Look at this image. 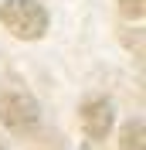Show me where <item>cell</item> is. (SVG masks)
<instances>
[{
	"instance_id": "cell-3",
	"label": "cell",
	"mask_w": 146,
	"mask_h": 150,
	"mask_svg": "<svg viewBox=\"0 0 146 150\" xmlns=\"http://www.w3.org/2000/svg\"><path fill=\"white\" fill-rule=\"evenodd\" d=\"M82 130L88 140H105L112 130V103L102 96H92L82 103Z\"/></svg>"
},
{
	"instance_id": "cell-6",
	"label": "cell",
	"mask_w": 146,
	"mask_h": 150,
	"mask_svg": "<svg viewBox=\"0 0 146 150\" xmlns=\"http://www.w3.org/2000/svg\"><path fill=\"white\" fill-rule=\"evenodd\" d=\"M0 150H7V147H4V143H0Z\"/></svg>"
},
{
	"instance_id": "cell-1",
	"label": "cell",
	"mask_w": 146,
	"mask_h": 150,
	"mask_svg": "<svg viewBox=\"0 0 146 150\" xmlns=\"http://www.w3.org/2000/svg\"><path fill=\"white\" fill-rule=\"evenodd\" d=\"M0 123L14 133H31L41 123V109H37V99L20 89L14 82L0 85Z\"/></svg>"
},
{
	"instance_id": "cell-2",
	"label": "cell",
	"mask_w": 146,
	"mask_h": 150,
	"mask_svg": "<svg viewBox=\"0 0 146 150\" xmlns=\"http://www.w3.org/2000/svg\"><path fill=\"white\" fill-rule=\"evenodd\" d=\"M0 24L14 38L37 41L48 31V10L37 0H4L0 4Z\"/></svg>"
},
{
	"instance_id": "cell-5",
	"label": "cell",
	"mask_w": 146,
	"mask_h": 150,
	"mask_svg": "<svg viewBox=\"0 0 146 150\" xmlns=\"http://www.w3.org/2000/svg\"><path fill=\"white\" fill-rule=\"evenodd\" d=\"M146 10V0H119V14L126 21H139Z\"/></svg>"
},
{
	"instance_id": "cell-4",
	"label": "cell",
	"mask_w": 146,
	"mask_h": 150,
	"mask_svg": "<svg viewBox=\"0 0 146 150\" xmlns=\"http://www.w3.org/2000/svg\"><path fill=\"white\" fill-rule=\"evenodd\" d=\"M119 150H146V130L143 120H129L119 130Z\"/></svg>"
}]
</instances>
